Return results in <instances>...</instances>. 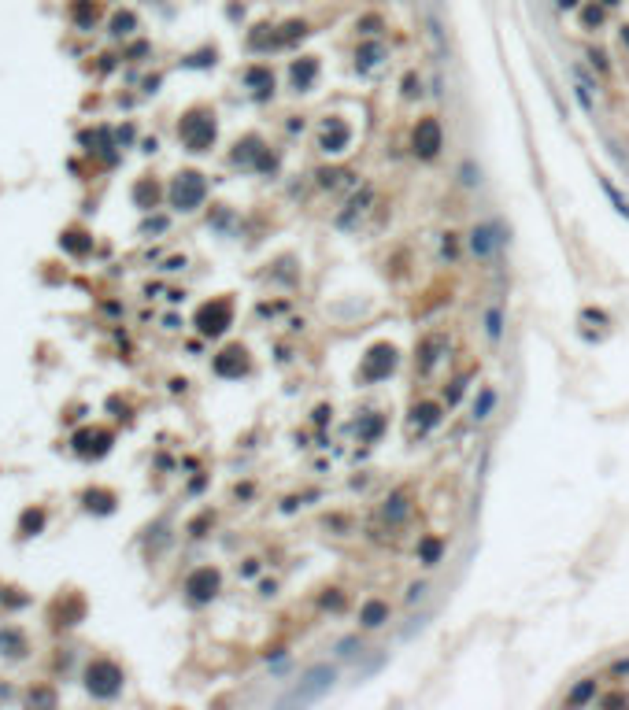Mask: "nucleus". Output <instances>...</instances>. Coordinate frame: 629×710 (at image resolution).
Wrapping results in <instances>:
<instances>
[{"label": "nucleus", "instance_id": "f257e3e1", "mask_svg": "<svg viewBox=\"0 0 629 710\" xmlns=\"http://www.w3.org/2000/svg\"><path fill=\"white\" fill-rule=\"evenodd\" d=\"M334 677H337L334 666H315V670L289 692V703H315V699L322 695L329 684H334Z\"/></svg>", "mask_w": 629, "mask_h": 710}, {"label": "nucleus", "instance_id": "f03ea898", "mask_svg": "<svg viewBox=\"0 0 629 710\" xmlns=\"http://www.w3.org/2000/svg\"><path fill=\"white\" fill-rule=\"evenodd\" d=\"M396 370V348L392 344H374L363 359V381H381Z\"/></svg>", "mask_w": 629, "mask_h": 710}, {"label": "nucleus", "instance_id": "7ed1b4c3", "mask_svg": "<svg viewBox=\"0 0 629 710\" xmlns=\"http://www.w3.org/2000/svg\"><path fill=\"white\" fill-rule=\"evenodd\" d=\"M119 681H122V673L111 662H93L89 673H85V684H89L93 695H115L119 692Z\"/></svg>", "mask_w": 629, "mask_h": 710}, {"label": "nucleus", "instance_id": "20e7f679", "mask_svg": "<svg viewBox=\"0 0 629 710\" xmlns=\"http://www.w3.org/2000/svg\"><path fill=\"white\" fill-rule=\"evenodd\" d=\"M170 200H174V208H182V211L197 208V203L204 200V178L200 174H182L174 185H170Z\"/></svg>", "mask_w": 629, "mask_h": 710}, {"label": "nucleus", "instance_id": "39448f33", "mask_svg": "<svg viewBox=\"0 0 629 710\" xmlns=\"http://www.w3.org/2000/svg\"><path fill=\"white\" fill-rule=\"evenodd\" d=\"M441 145H444L441 122H437V118H422V122L414 126V152H419L422 159H433L437 152H441Z\"/></svg>", "mask_w": 629, "mask_h": 710}, {"label": "nucleus", "instance_id": "423d86ee", "mask_svg": "<svg viewBox=\"0 0 629 710\" xmlns=\"http://www.w3.org/2000/svg\"><path fill=\"white\" fill-rule=\"evenodd\" d=\"M182 137H185V145L193 148V152H204V148L211 145V137H215V122L204 118V115H189L182 122Z\"/></svg>", "mask_w": 629, "mask_h": 710}, {"label": "nucleus", "instance_id": "0eeeda50", "mask_svg": "<svg viewBox=\"0 0 629 710\" xmlns=\"http://www.w3.org/2000/svg\"><path fill=\"white\" fill-rule=\"evenodd\" d=\"M197 326L204 329V333H222V329L230 326V304H226V300H215V304L200 307Z\"/></svg>", "mask_w": 629, "mask_h": 710}, {"label": "nucleus", "instance_id": "6e6552de", "mask_svg": "<svg viewBox=\"0 0 629 710\" xmlns=\"http://www.w3.org/2000/svg\"><path fill=\"white\" fill-rule=\"evenodd\" d=\"M219 588V574L215 570H197L193 577H189V596L193 599H211Z\"/></svg>", "mask_w": 629, "mask_h": 710}, {"label": "nucleus", "instance_id": "1a4fd4ad", "mask_svg": "<svg viewBox=\"0 0 629 710\" xmlns=\"http://www.w3.org/2000/svg\"><path fill=\"white\" fill-rule=\"evenodd\" d=\"M359 621H363L367 629H378L381 621H389V603H381V599H367L363 610H359Z\"/></svg>", "mask_w": 629, "mask_h": 710}, {"label": "nucleus", "instance_id": "9d476101", "mask_svg": "<svg viewBox=\"0 0 629 710\" xmlns=\"http://www.w3.org/2000/svg\"><path fill=\"white\" fill-rule=\"evenodd\" d=\"M345 145H348V126L334 122V130L326 126V134H322V152H345Z\"/></svg>", "mask_w": 629, "mask_h": 710}, {"label": "nucleus", "instance_id": "9b49d317", "mask_svg": "<svg viewBox=\"0 0 629 710\" xmlns=\"http://www.w3.org/2000/svg\"><path fill=\"white\" fill-rule=\"evenodd\" d=\"M215 370H219V374H241V370H244V352H241V348L222 352L219 359H215Z\"/></svg>", "mask_w": 629, "mask_h": 710}, {"label": "nucleus", "instance_id": "f8f14e48", "mask_svg": "<svg viewBox=\"0 0 629 710\" xmlns=\"http://www.w3.org/2000/svg\"><path fill=\"white\" fill-rule=\"evenodd\" d=\"M471 248H474L477 255H489V252H493V230H489V226H477V230L471 233Z\"/></svg>", "mask_w": 629, "mask_h": 710}, {"label": "nucleus", "instance_id": "ddd939ff", "mask_svg": "<svg viewBox=\"0 0 629 710\" xmlns=\"http://www.w3.org/2000/svg\"><path fill=\"white\" fill-rule=\"evenodd\" d=\"M370 197H374V192H370V189H363V192H359V197H352V203H348V211L340 215V226H348L352 219H356V215H359V211H363L367 203H370Z\"/></svg>", "mask_w": 629, "mask_h": 710}, {"label": "nucleus", "instance_id": "4468645a", "mask_svg": "<svg viewBox=\"0 0 629 710\" xmlns=\"http://www.w3.org/2000/svg\"><path fill=\"white\" fill-rule=\"evenodd\" d=\"M493 407H496V392H493V389H485V392H482V400L474 403V418H489V411H493Z\"/></svg>", "mask_w": 629, "mask_h": 710}, {"label": "nucleus", "instance_id": "2eb2a0df", "mask_svg": "<svg viewBox=\"0 0 629 710\" xmlns=\"http://www.w3.org/2000/svg\"><path fill=\"white\" fill-rule=\"evenodd\" d=\"M419 552H422V563H426V566H433L437 558H441V540H422Z\"/></svg>", "mask_w": 629, "mask_h": 710}, {"label": "nucleus", "instance_id": "dca6fc26", "mask_svg": "<svg viewBox=\"0 0 629 710\" xmlns=\"http://www.w3.org/2000/svg\"><path fill=\"white\" fill-rule=\"evenodd\" d=\"M603 192H607V197H611V203H614V208H618V211H622L626 219H629V200H622V192H618V189L611 185V181H603Z\"/></svg>", "mask_w": 629, "mask_h": 710}, {"label": "nucleus", "instance_id": "f3484780", "mask_svg": "<svg viewBox=\"0 0 629 710\" xmlns=\"http://www.w3.org/2000/svg\"><path fill=\"white\" fill-rule=\"evenodd\" d=\"M414 418H419V422H422V429H426V426H433V422H437V407H433V403H422V407H414Z\"/></svg>", "mask_w": 629, "mask_h": 710}, {"label": "nucleus", "instance_id": "a211bd4d", "mask_svg": "<svg viewBox=\"0 0 629 710\" xmlns=\"http://www.w3.org/2000/svg\"><path fill=\"white\" fill-rule=\"evenodd\" d=\"M385 514H389V518H403V514H408V503H403L400 492H396V496H392V500L385 503Z\"/></svg>", "mask_w": 629, "mask_h": 710}, {"label": "nucleus", "instance_id": "6ab92c4d", "mask_svg": "<svg viewBox=\"0 0 629 710\" xmlns=\"http://www.w3.org/2000/svg\"><path fill=\"white\" fill-rule=\"evenodd\" d=\"M311 74H315V63H304V67L293 71V82H296V85H307V82H311Z\"/></svg>", "mask_w": 629, "mask_h": 710}, {"label": "nucleus", "instance_id": "aec40b11", "mask_svg": "<svg viewBox=\"0 0 629 710\" xmlns=\"http://www.w3.org/2000/svg\"><path fill=\"white\" fill-rule=\"evenodd\" d=\"M592 688H596L592 681H589V684H581V688H578V692H574V695H570V703H585V699H589V695H592Z\"/></svg>", "mask_w": 629, "mask_h": 710}, {"label": "nucleus", "instance_id": "412c9836", "mask_svg": "<svg viewBox=\"0 0 629 710\" xmlns=\"http://www.w3.org/2000/svg\"><path fill=\"white\" fill-rule=\"evenodd\" d=\"M489 337H500V311H489Z\"/></svg>", "mask_w": 629, "mask_h": 710}]
</instances>
